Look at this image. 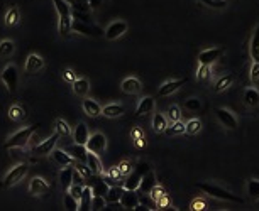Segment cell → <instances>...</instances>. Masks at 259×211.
<instances>
[{
    "mask_svg": "<svg viewBox=\"0 0 259 211\" xmlns=\"http://www.w3.org/2000/svg\"><path fill=\"white\" fill-rule=\"evenodd\" d=\"M51 156H53V159H55V162L56 164H60V166H73L75 164V157L70 154V152H66V150H61V149H55L51 152Z\"/></svg>",
    "mask_w": 259,
    "mask_h": 211,
    "instance_id": "19",
    "label": "cell"
},
{
    "mask_svg": "<svg viewBox=\"0 0 259 211\" xmlns=\"http://www.w3.org/2000/svg\"><path fill=\"white\" fill-rule=\"evenodd\" d=\"M80 2L87 4V6L90 7V10H95V8L102 6V0H80Z\"/></svg>",
    "mask_w": 259,
    "mask_h": 211,
    "instance_id": "54",
    "label": "cell"
},
{
    "mask_svg": "<svg viewBox=\"0 0 259 211\" xmlns=\"http://www.w3.org/2000/svg\"><path fill=\"white\" fill-rule=\"evenodd\" d=\"M224 54V49L222 48H212V49H203L198 54V62L200 64H208L212 66L213 62L218 61Z\"/></svg>",
    "mask_w": 259,
    "mask_h": 211,
    "instance_id": "9",
    "label": "cell"
},
{
    "mask_svg": "<svg viewBox=\"0 0 259 211\" xmlns=\"http://www.w3.org/2000/svg\"><path fill=\"white\" fill-rule=\"evenodd\" d=\"M247 192L251 198H259V181L257 179H249L247 181Z\"/></svg>",
    "mask_w": 259,
    "mask_h": 211,
    "instance_id": "41",
    "label": "cell"
},
{
    "mask_svg": "<svg viewBox=\"0 0 259 211\" xmlns=\"http://www.w3.org/2000/svg\"><path fill=\"white\" fill-rule=\"evenodd\" d=\"M107 147V138L104 134L100 132H95L92 134L90 137H88V142H87V149L90 152H95V154H100V152H104Z\"/></svg>",
    "mask_w": 259,
    "mask_h": 211,
    "instance_id": "10",
    "label": "cell"
},
{
    "mask_svg": "<svg viewBox=\"0 0 259 211\" xmlns=\"http://www.w3.org/2000/svg\"><path fill=\"white\" fill-rule=\"evenodd\" d=\"M26 116H28V112L22 105H12L9 108V118L16 120V122H22V120H26Z\"/></svg>",
    "mask_w": 259,
    "mask_h": 211,
    "instance_id": "33",
    "label": "cell"
},
{
    "mask_svg": "<svg viewBox=\"0 0 259 211\" xmlns=\"http://www.w3.org/2000/svg\"><path fill=\"white\" fill-rule=\"evenodd\" d=\"M44 68V60L39 54H29L28 56V60H26V66H24V70H26V73H29V74H34V73H38V71H41Z\"/></svg>",
    "mask_w": 259,
    "mask_h": 211,
    "instance_id": "16",
    "label": "cell"
},
{
    "mask_svg": "<svg viewBox=\"0 0 259 211\" xmlns=\"http://www.w3.org/2000/svg\"><path fill=\"white\" fill-rule=\"evenodd\" d=\"M87 168L90 169V172L92 174H95V176H100L102 174V170H104V168H102V160H100V157H98L95 152H90L88 150V154H87Z\"/></svg>",
    "mask_w": 259,
    "mask_h": 211,
    "instance_id": "17",
    "label": "cell"
},
{
    "mask_svg": "<svg viewBox=\"0 0 259 211\" xmlns=\"http://www.w3.org/2000/svg\"><path fill=\"white\" fill-rule=\"evenodd\" d=\"M63 80L68 83H73L75 80H77V74L73 73V70H65L63 71Z\"/></svg>",
    "mask_w": 259,
    "mask_h": 211,
    "instance_id": "53",
    "label": "cell"
},
{
    "mask_svg": "<svg viewBox=\"0 0 259 211\" xmlns=\"http://www.w3.org/2000/svg\"><path fill=\"white\" fill-rule=\"evenodd\" d=\"M185 132V124L181 122V120H178V122H171V127H166V130H164V134L166 136H178V134H183Z\"/></svg>",
    "mask_w": 259,
    "mask_h": 211,
    "instance_id": "39",
    "label": "cell"
},
{
    "mask_svg": "<svg viewBox=\"0 0 259 211\" xmlns=\"http://www.w3.org/2000/svg\"><path fill=\"white\" fill-rule=\"evenodd\" d=\"M88 137H90V132H88V127L87 124L80 122L77 127H75L73 130V138L77 144H82V146H87L88 142Z\"/></svg>",
    "mask_w": 259,
    "mask_h": 211,
    "instance_id": "20",
    "label": "cell"
},
{
    "mask_svg": "<svg viewBox=\"0 0 259 211\" xmlns=\"http://www.w3.org/2000/svg\"><path fill=\"white\" fill-rule=\"evenodd\" d=\"M58 140H60V134L55 132L51 137H48L46 140H43L41 144H39V146H36L34 149H33V154H36V156H48V154H51V152L56 149Z\"/></svg>",
    "mask_w": 259,
    "mask_h": 211,
    "instance_id": "8",
    "label": "cell"
},
{
    "mask_svg": "<svg viewBox=\"0 0 259 211\" xmlns=\"http://www.w3.org/2000/svg\"><path fill=\"white\" fill-rule=\"evenodd\" d=\"M109 184H107L104 179H97L95 182L92 184V194L93 196H105L107 191H109Z\"/></svg>",
    "mask_w": 259,
    "mask_h": 211,
    "instance_id": "36",
    "label": "cell"
},
{
    "mask_svg": "<svg viewBox=\"0 0 259 211\" xmlns=\"http://www.w3.org/2000/svg\"><path fill=\"white\" fill-rule=\"evenodd\" d=\"M66 2H68V4H71V6H73V4L77 2V0H66Z\"/></svg>",
    "mask_w": 259,
    "mask_h": 211,
    "instance_id": "57",
    "label": "cell"
},
{
    "mask_svg": "<svg viewBox=\"0 0 259 211\" xmlns=\"http://www.w3.org/2000/svg\"><path fill=\"white\" fill-rule=\"evenodd\" d=\"M168 127V120L163 114H156L153 116V128L156 134H164V130Z\"/></svg>",
    "mask_w": 259,
    "mask_h": 211,
    "instance_id": "34",
    "label": "cell"
},
{
    "mask_svg": "<svg viewBox=\"0 0 259 211\" xmlns=\"http://www.w3.org/2000/svg\"><path fill=\"white\" fill-rule=\"evenodd\" d=\"M55 127H56V132L60 134V137H70L71 136L70 125L66 124L63 118H58L56 122H55Z\"/></svg>",
    "mask_w": 259,
    "mask_h": 211,
    "instance_id": "40",
    "label": "cell"
},
{
    "mask_svg": "<svg viewBox=\"0 0 259 211\" xmlns=\"http://www.w3.org/2000/svg\"><path fill=\"white\" fill-rule=\"evenodd\" d=\"M251 82L259 83V62L256 61H252V66H251Z\"/></svg>",
    "mask_w": 259,
    "mask_h": 211,
    "instance_id": "51",
    "label": "cell"
},
{
    "mask_svg": "<svg viewBox=\"0 0 259 211\" xmlns=\"http://www.w3.org/2000/svg\"><path fill=\"white\" fill-rule=\"evenodd\" d=\"M19 20H21V12H19V8H17V7L9 8V12L6 14V26H7V28H12V26L19 24Z\"/></svg>",
    "mask_w": 259,
    "mask_h": 211,
    "instance_id": "35",
    "label": "cell"
},
{
    "mask_svg": "<svg viewBox=\"0 0 259 211\" xmlns=\"http://www.w3.org/2000/svg\"><path fill=\"white\" fill-rule=\"evenodd\" d=\"M147 170H151L149 164L147 162H139L134 168L131 172L126 176V181H124V190H131V191H137L141 186V181L144 178V174Z\"/></svg>",
    "mask_w": 259,
    "mask_h": 211,
    "instance_id": "3",
    "label": "cell"
},
{
    "mask_svg": "<svg viewBox=\"0 0 259 211\" xmlns=\"http://www.w3.org/2000/svg\"><path fill=\"white\" fill-rule=\"evenodd\" d=\"M139 203H141V196L137 194V191H131V190H124L122 196L119 200V204L126 210H134Z\"/></svg>",
    "mask_w": 259,
    "mask_h": 211,
    "instance_id": "11",
    "label": "cell"
},
{
    "mask_svg": "<svg viewBox=\"0 0 259 211\" xmlns=\"http://www.w3.org/2000/svg\"><path fill=\"white\" fill-rule=\"evenodd\" d=\"M122 192H124V186H119V184L110 186L109 191H107V194H105V201L110 204H117L120 196H122Z\"/></svg>",
    "mask_w": 259,
    "mask_h": 211,
    "instance_id": "26",
    "label": "cell"
},
{
    "mask_svg": "<svg viewBox=\"0 0 259 211\" xmlns=\"http://www.w3.org/2000/svg\"><path fill=\"white\" fill-rule=\"evenodd\" d=\"M71 84H73V93L77 96H85L90 92V83H88L87 78H77Z\"/></svg>",
    "mask_w": 259,
    "mask_h": 211,
    "instance_id": "24",
    "label": "cell"
},
{
    "mask_svg": "<svg viewBox=\"0 0 259 211\" xmlns=\"http://www.w3.org/2000/svg\"><path fill=\"white\" fill-rule=\"evenodd\" d=\"M83 110L85 114H87L88 116H98L102 115V106L100 103L95 102V100H90V98H87V100H83Z\"/></svg>",
    "mask_w": 259,
    "mask_h": 211,
    "instance_id": "23",
    "label": "cell"
},
{
    "mask_svg": "<svg viewBox=\"0 0 259 211\" xmlns=\"http://www.w3.org/2000/svg\"><path fill=\"white\" fill-rule=\"evenodd\" d=\"M120 88H122V92L126 95H137L142 90V84L137 78H126L122 84H120Z\"/></svg>",
    "mask_w": 259,
    "mask_h": 211,
    "instance_id": "18",
    "label": "cell"
},
{
    "mask_svg": "<svg viewBox=\"0 0 259 211\" xmlns=\"http://www.w3.org/2000/svg\"><path fill=\"white\" fill-rule=\"evenodd\" d=\"M208 76H210V66H208V64H200L198 71H196V78H198V82H207Z\"/></svg>",
    "mask_w": 259,
    "mask_h": 211,
    "instance_id": "43",
    "label": "cell"
},
{
    "mask_svg": "<svg viewBox=\"0 0 259 211\" xmlns=\"http://www.w3.org/2000/svg\"><path fill=\"white\" fill-rule=\"evenodd\" d=\"M244 103L251 108L259 106V92L256 88H247L244 92Z\"/></svg>",
    "mask_w": 259,
    "mask_h": 211,
    "instance_id": "29",
    "label": "cell"
},
{
    "mask_svg": "<svg viewBox=\"0 0 259 211\" xmlns=\"http://www.w3.org/2000/svg\"><path fill=\"white\" fill-rule=\"evenodd\" d=\"M73 168H70V166H65V169H61L60 172V182H61V188L63 190L68 191V188L73 184Z\"/></svg>",
    "mask_w": 259,
    "mask_h": 211,
    "instance_id": "27",
    "label": "cell"
},
{
    "mask_svg": "<svg viewBox=\"0 0 259 211\" xmlns=\"http://www.w3.org/2000/svg\"><path fill=\"white\" fill-rule=\"evenodd\" d=\"M117 168H119V170H120V174H122V176H127V174L134 169L132 164L129 162V160H122V162H120Z\"/></svg>",
    "mask_w": 259,
    "mask_h": 211,
    "instance_id": "50",
    "label": "cell"
},
{
    "mask_svg": "<svg viewBox=\"0 0 259 211\" xmlns=\"http://www.w3.org/2000/svg\"><path fill=\"white\" fill-rule=\"evenodd\" d=\"M154 186H156V176H154V172H153V170H147V172L144 174V178H142L141 186H139V190H137V191L144 192V194H149L151 190H153Z\"/></svg>",
    "mask_w": 259,
    "mask_h": 211,
    "instance_id": "22",
    "label": "cell"
},
{
    "mask_svg": "<svg viewBox=\"0 0 259 211\" xmlns=\"http://www.w3.org/2000/svg\"><path fill=\"white\" fill-rule=\"evenodd\" d=\"M232 83H234V74L229 73V74L222 76V78L215 83V86H213V92H215V93L225 92V90H229L232 86Z\"/></svg>",
    "mask_w": 259,
    "mask_h": 211,
    "instance_id": "32",
    "label": "cell"
},
{
    "mask_svg": "<svg viewBox=\"0 0 259 211\" xmlns=\"http://www.w3.org/2000/svg\"><path fill=\"white\" fill-rule=\"evenodd\" d=\"M185 108L188 112H198L202 108V103H200L198 98H190V100L185 102Z\"/></svg>",
    "mask_w": 259,
    "mask_h": 211,
    "instance_id": "46",
    "label": "cell"
},
{
    "mask_svg": "<svg viewBox=\"0 0 259 211\" xmlns=\"http://www.w3.org/2000/svg\"><path fill=\"white\" fill-rule=\"evenodd\" d=\"M200 130H202V122H200L198 118H191L185 124V132L188 134V136H196Z\"/></svg>",
    "mask_w": 259,
    "mask_h": 211,
    "instance_id": "37",
    "label": "cell"
},
{
    "mask_svg": "<svg viewBox=\"0 0 259 211\" xmlns=\"http://www.w3.org/2000/svg\"><path fill=\"white\" fill-rule=\"evenodd\" d=\"M73 184H80V186H85V176L80 172L78 169L73 170Z\"/></svg>",
    "mask_w": 259,
    "mask_h": 211,
    "instance_id": "52",
    "label": "cell"
},
{
    "mask_svg": "<svg viewBox=\"0 0 259 211\" xmlns=\"http://www.w3.org/2000/svg\"><path fill=\"white\" fill-rule=\"evenodd\" d=\"M28 170H29V166L26 164V162L14 166V168H12L6 174V178H4L2 188H12V186H16V184L19 182V181H22V178H24L26 174H28Z\"/></svg>",
    "mask_w": 259,
    "mask_h": 211,
    "instance_id": "5",
    "label": "cell"
},
{
    "mask_svg": "<svg viewBox=\"0 0 259 211\" xmlns=\"http://www.w3.org/2000/svg\"><path fill=\"white\" fill-rule=\"evenodd\" d=\"M185 83H186V78H181V80H171V82L163 83L161 86H159V90H158V95H159V96H169V95H171V93L178 92V90H180Z\"/></svg>",
    "mask_w": 259,
    "mask_h": 211,
    "instance_id": "14",
    "label": "cell"
},
{
    "mask_svg": "<svg viewBox=\"0 0 259 211\" xmlns=\"http://www.w3.org/2000/svg\"><path fill=\"white\" fill-rule=\"evenodd\" d=\"M68 192L80 203V198H82V192H83V186H80V184H71V186L68 188Z\"/></svg>",
    "mask_w": 259,
    "mask_h": 211,
    "instance_id": "48",
    "label": "cell"
},
{
    "mask_svg": "<svg viewBox=\"0 0 259 211\" xmlns=\"http://www.w3.org/2000/svg\"><path fill=\"white\" fill-rule=\"evenodd\" d=\"M107 206L105 196H92V210L100 211Z\"/></svg>",
    "mask_w": 259,
    "mask_h": 211,
    "instance_id": "44",
    "label": "cell"
},
{
    "mask_svg": "<svg viewBox=\"0 0 259 211\" xmlns=\"http://www.w3.org/2000/svg\"><path fill=\"white\" fill-rule=\"evenodd\" d=\"M153 110H154V98L153 96H144L139 102V105H137L136 115L137 116H146L147 114H151Z\"/></svg>",
    "mask_w": 259,
    "mask_h": 211,
    "instance_id": "21",
    "label": "cell"
},
{
    "mask_svg": "<svg viewBox=\"0 0 259 211\" xmlns=\"http://www.w3.org/2000/svg\"><path fill=\"white\" fill-rule=\"evenodd\" d=\"M71 30H75V32H78V34H83V36H90V38H98V36L104 34V30L98 28V26L92 24V22H82V20H73Z\"/></svg>",
    "mask_w": 259,
    "mask_h": 211,
    "instance_id": "7",
    "label": "cell"
},
{
    "mask_svg": "<svg viewBox=\"0 0 259 211\" xmlns=\"http://www.w3.org/2000/svg\"><path fill=\"white\" fill-rule=\"evenodd\" d=\"M127 30V24L124 20H115L112 24L109 26V28L105 29V39H109V41H115L117 38H120L124 32Z\"/></svg>",
    "mask_w": 259,
    "mask_h": 211,
    "instance_id": "13",
    "label": "cell"
},
{
    "mask_svg": "<svg viewBox=\"0 0 259 211\" xmlns=\"http://www.w3.org/2000/svg\"><path fill=\"white\" fill-rule=\"evenodd\" d=\"M249 51H251L252 61L259 62V22H257L256 29H254L252 38H251V48H249Z\"/></svg>",
    "mask_w": 259,
    "mask_h": 211,
    "instance_id": "31",
    "label": "cell"
},
{
    "mask_svg": "<svg viewBox=\"0 0 259 211\" xmlns=\"http://www.w3.org/2000/svg\"><path fill=\"white\" fill-rule=\"evenodd\" d=\"M124 114V106L119 105V103H110V105H105L102 108V115L107 116V118H117Z\"/></svg>",
    "mask_w": 259,
    "mask_h": 211,
    "instance_id": "25",
    "label": "cell"
},
{
    "mask_svg": "<svg viewBox=\"0 0 259 211\" xmlns=\"http://www.w3.org/2000/svg\"><path fill=\"white\" fill-rule=\"evenodd\" d=\"M132 137H134V138H139V137H144V136H142V132H141L139 128H136V130L132 132Z\"/></svg>",
    "mask_w": 259,
    "mask_h": 211,
    "instance_id": "56",
    "label": "cell"
},
{
    "mask_svg": "<svg viewBox=\"0 0 259 211\" xmlns=\"http://www.w3.org/2000/svg\"><path fill=\"white\" fill-rule=\"evenodd\" d=\"M34 127H24L21 130H17L14 136L9 137V140L4 144L6 149H24L26 146L29 144L31 137L34 136Z\"/></svg>",
    "mask_w": 259,
    "mask_h": 211,
    "instance_id": "4",
    "label": "cell"
},
{
    "mask_svg": "<svg viewBox=\"0 0 259 211\" xmlns=\"http://www.w3.org/2000/svg\"><path fill=\"white\" fill-rule=\"evenodd\" d=\"M190 210H193V211H196V210H205V201L203 200H195L193 203H191Z\"/></svg>",
    "mask_w": 259,
    "mask_h": 211,
    "instance_id": "55",
    "label": "cell"
},
{
    "mask_svg": "<svg viewBox=\"0 0 259 211\" xmlns=\"http://www.w3.org/2000/svg\"><path fill=\"white\" fill-rule=\"evenodd\" d=\"M215 115L218 122L224 125L225 128H230V130L237 128V118H235L232 112H229L227 108H215Z\"/></svg>",
    "mask_w": 259,
    "mask_h": 211,
    "instance_id": "12",
    "label": "cell"
},
{
    "mask_svg": "<svg viewBox=\"0 0 259 211\" xmlns=\"http://www.w3.org/2000/svg\"><path fill=\"white\" fill-rule=\"evenodd\" d=\"M14 42L11 41V39H6V41L0 42V58H9L14 54Z\"/></svg>",
    "mask_w": 259,
    "mask_h": 211,
    "instance_id": "38",
    "label": "cell"
},
{
    "mask_svg": "<svg viewBox=\"0 0 259 211\" xmlns=\"http://www.w3.org/2000/svg\"><path fill=\"white\" fill-rule=\"evenodd\" d=\"M0 78H2L4 84H6L9 93H14L17 90V83H19V73H17V68L14 64H9L4 68V71L0 73Z\"/></svg>",
    "mask_w": 259,
    "mask_h": 211,
    "instance_id": "6",
    "label": "cell"
},
{
    "mask_svg": "<svg viewBox=\"0 0 259 211\" xmlns=\"http://www.w3.org/2000/svg\"><path fill=\"white\" fill-rule=\"evenodd\" d=\"M256 203H257V206H259V198H257V200H256Z\"/></svg>",
    "mask_w": 259,
    "mask_h": 211,
    "instance_id": "58",
    "label": "cell"
},
{
    "mask_svg": "<svg viewBox=\"0 0 259 211\" xmlns=\"http://www.w3.org/2000/svg\"><path fill=\"white\" fill-rule=\"evenodd\" d=\"M168 116L171 122H178V120H181V110L178 105H171L168 108Z\"/></svg>",
    "mask_w": 259,
    "mask_h": 211,
    "instance_id": "45",
    "label": "cell"
},
{
    "mask_svg": "<svg viewBox=\"0 0 259 211\" xmlns=\"http://www.w3.org/2000/svg\"><path fill=\"white\" fill-rule=\"evenodd\" d=\"M198 188L205 192V194H208V196H212V198H217V200H220V201H229V203H237V204L242 203V198H239L237 194L230 192L229 190H224V188L217 186V184L200 182Z\"/></svg>",
    "mask_w": 259,
    "mask_h": 211,
    "instance_id": "2",
    "label": "cell"
},
{
    "mask_svg": "<svg viewBox=\"0 0 259 211\" xmlns=\"http://www.w3.org/2000/svg\"><path fill=\"white\" fill-rule=\"evenodd\" d=\"M166 194V192H164V190L161 186H158V184H156V186L153 188V190H151V192H149V196L153 198V200L156 201V203H158L159 200H161V198Z\"/></svg>",
    "mask_w": 259,
    "mask_h": 211,
    "instance_id": "49",
    "label": "cell"
},
{
    "mask_svg": "<svg viewBox=\"0 0 259 211\" xmlns=\"http://www.w3.org/2000/svg\"><path fill=\"white\" fill-rule=\"evenodd\" d=\"M92 188L88 186H83V192H82V198H80V203H78V210L82 211H88L92 208Z\"/></svg>",
    "mask_w": 259,
    "mask_h": 211,
    "instance_id": "28",
    "label": "cell"
},
{
    "mask_svg": "<svg viewBox=\"0 0 259 211\" xmlns=\"http://www.w3.org/2000/svg\"><path fill=\"white\" fill-rule=\"evenodd\" d=\"M68 152L75 157V160H78V162H87V154H88L87 146H82V144H75V146L71 147Z\"/></svg>",
    "mask_w": 259,
    "mask_h": 211,
    "instance_id": "30",
    "label": "cell"
},
{
    "mask_svg": "<svg viewBox=\"0 0 259 211\" xmlns=\"http://www.w3.org/2000/svg\"><path fill=\"white\" fill-rule=\"evenodd\" d=\"M49 191V184L43 178H33L29 184V192L33 196H44Z\"/></svg>",
    "mask_w": 259,
    "mask_h": 211,
    "instance_id": "15",
    "label": "cell"
},
{
    "mask_svg": "<svg viewBox=\"0 0 259 211\" xmlns=\"http://www.w3.org/2000/svg\"><path fill=\"white\" fill-rule=\"evenodd\" d=\"M63 204H65V208L70 210V211L78 210V201L75 200V198L71 196L70 192H66V194H65V198H63Z\"/></svg>",
    "mask_w": 259,
    "mask_h": 211,
    "instance_id": "42",
    "label": "cell"
},
{
    "mask_svg": "<svg viewBox=\"0 0 259 211\" xmlns=\"http://www.w3.org/2000/svg\"><path fill=\"white\" fill-rule=\"evenodd\" d=\"M200 2L210 8H224L227 6V0H200Z\"/></svg>",
    "mask_w": 259,
    "mask_h": 211,
    "instance_id": "47",
    "label": "cell"
},
{
    "mask_svg": "<svg viewBox=\"0 0 259 211\" xmlns=\"http://www.w3.org/2000/svg\"><path fill=\"white\" fill-rule=\"evenodd\" d=\"M55 8L60 17L58 22V32L61 38H68L71 32V24H73V17H71V4H68L66 0H53Z\"/></svg>",
    "mask_w": 259,
    "mask_h": 211,
    "instance_id": "1",
    "label": "cell"
}]
</instances>
